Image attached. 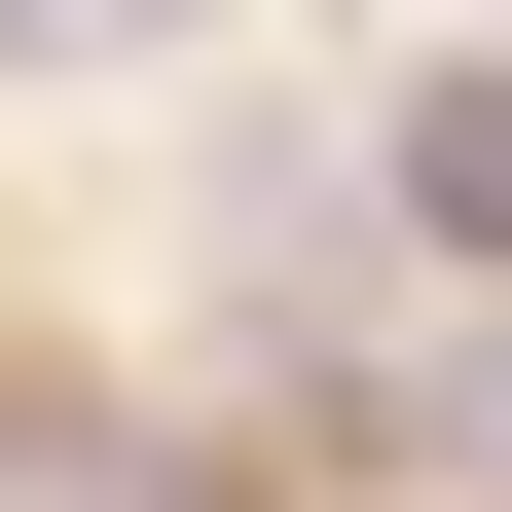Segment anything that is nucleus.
Masks as SVG:
<instances>
[{"mask_svg": "<svg viewBox=\"0 0 512 512\" xmlns=\"http://www.w3.org/2000/svg\"><path fill=\"white\" fill-rule=\"evenodd\" d=\"M366 476H476L512 512V293H403L366 330Z\"/></svg>", "mask_w": 512, "mask_h": 512, "instance_id": "1", "label": "nucleus"}, {"mask_svg": "<svg viewBox=\"0 0 512 512\" xmlns=\"http://www.w3.org/2000/svg\"><path fill=\"white\" fill-rule=\"evenodd\" d=\"M403 220H439V256L512 293V74H403Z\"/></svg>", "mask_w": 512, "mask_h": 512, "instance_id": "2", "label": "nucleus"}, {"mask_svg": "<svg viewBox=\"0 0 512 512\" xmlns=\"http://www.w3.org/2000/svg\"><path fill=\"white\" fill-rule=\"evenodd\" d=\"M0 512H183V439H74V403H0Z\"/></svg>", "mask_w": 512, "mask_h": 512, "instance_id": "3", "label": "nucleus"}, {"mask_svg": "<svg viewBox=\"0 0 512 512\" xmlns=\"http://www.w3.org/2000/svg\"><path fill=\"white\" fill-rule=\"evenodd\" d=\"M147 37H220V0H0V74H147Z\"/></svg>", "mask_w": 512, "mask_h": 512, "instance_id": "4", "label": "nucleus"}, {"mask_svg": "<svg viewBox=\"0 0 512 512\" xmlns=\"http://www.w3.org/2000/svg\"><path fill=\"white\" fill-rule=\"evenodd\" d=\"M476 74H512V0H476Z\"/></svg>", "mask_w": 512, "mask_h": 512, "instance_id": "5", "label": "nucleus"}]
</instances>
